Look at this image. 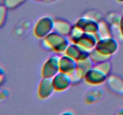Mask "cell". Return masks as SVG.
<instances>
[{
    "instance_id": "cell-21",
    "label": "cell",
    "mask_w": 123,
    "mask_h": 115,
    "mask_svg": "<svg viewBox=\"0 0 123 115\" xmlns=\"http://www.w3.org/2000/svg\"><path fill=\"white\" fill-rule=\"evenodd\" d=\"M84 15L88 17L91 18V19H94V20H96L97 22H99L100 20H102V14L96 11H89V12H86L85 14Z\"/></svg>"
},
{
    "instance_id": "cell-24",
    "label": "cell",
    "mask_w": 123,
    "mask_h": 115,
    "mask_svg": "<svg viewBox=\"0 0 123 115\" xmlns=\"http://www.w3.org/2000/svg\"><path fill=\"white\" fill-rule=\"evenodd\" d=\"M33 1H37V2H40V1H44V0H33Z\"/></svg>"
},
{
    "instance_id": "cell-15",
    "label": "cell",
    "mask_w": 123,
    "mask_h": 115,
    "mask_svg": "<svg viewBox=\"0 0 123 115\" xmlns=\"http://www.w3.org/2000/svg\"><path fill=\"white\" fill-rule=\"evenodd\" d=\"M96 35L98 39L112 37L111 28L105 19H102L98 22V29Z\"/></svg>"
},
{
    "instance_id": "cell-16",
    "label": "cell",
    "mask_w": 123,
    "mask_h": 115,
    "mask_svg": "<svg viewBox=\"0 0 123 115\" xmlns=\"http://www.w3.org/2000/svg\"><path fill=\"white\" fill-rule=\"evenodd\" d=\"M122 15L117 12H110L105 16V21L110 26L111 29H118L121 22Z\"/></svg>"
},
{
    "instance_id": "cell-10",
    "label": "cell",
    "mask_w": 123,
    "mask_h": 115,
    "mask_svg": "<svg viewBox=\"0 0 123 115\" xmlns=\"http://www.w3.org/2000/svg\"><path fill=\"white\" fill-rule=\"evenodd\" d=\"M75 25L81 28L85 32L96 34L98 29V22L83 15L77 20Z\"/></svg>"
},
{
    "instance_id": "cell-11",
    "label": "cell",
    "mask_w": 123,
    "mask_h": 115,
    "mask_svg": "<svg viewBox=\"0 0 123 115\" xmlns=\"http://www.w3.org/2000/svg\"><path fill=\"white\" fill-rule=\"evenodd\" d=\"M77 68V61L66 54L60 56V71L71 75L75 72Z\"/></svg>"
},
{
    "instance_id": "cell-13",
    "label": "cell",
    "mask_w": 123,
    "mask_h": 115,
    "mask_svg": "<svg viewBox=\"0 0 123 115\" xmlns=\"http://www.w3.org/2000/svg\"><path fill=\"white\" fill-rule=\"evenodd\" d=\"M106 84L111 92L118 95H123V81L118 76L109 75Z\"/></svg>"
},
{
    "instance_id": "cell-5",
    "label": "cell",
    "mask_w": 123,
    "mask_h": 115,
    "mask_svg": "<svg viewBox=\"0 0 123 115\" xmlns=\"http://www.w3.org/2000/svg\"><path fill=\"white\" fill-rule=\"evenodd\" d=\"M108 76V74L94 65L93 67L85 74L84 80L88 85L92 86H98L105 83Z\"/></svg>"
},
{
    "instance_id": "cell-20",
    "label": "cell",
    "mask_w": 123,
    "mask_h": 115,
    "mask_svg": "<svg viewBox=\"0 0 123 115\" xmlns=\"http://www.w3.org/2000/svg\"><path fill=\"white\" fill-rule=\"evenodd\" d=\"M8 9L2 4H0V28L4 26L7 20Z\"/></svg>"
},
{
    "instance_id": "cell-3",
    "label": "cell",
    "mask_w": 123,
    "mask_h": 115,
    "mask_svg": "<svg viewBox=\"0 0 123 115\" xmlns=\"http://www.w3.org/2000/svg\"><path fill=\"white\" fill-rule=\"evenodd\" d=\"M60 56L61 55L54 53L46 59L41 69V75L42 77L53 78L60 71Z\"/></svg>"
},
{
    "instance_id": "cell-19",
    "label": "cell",
    "mask_w": 123,
    "mask_h": 115,
    "mask_svg": "<svg viewBox=\"0 0 123 115\" xmlns=\"http://www.w3.org/2000/svg\"><path fill=\"white\" fill-rule=\"evenodd\" d=\"M26 1V0H2V4L8 10L18 8Z\"/></svg>"
},
{
    "instance_id": "cell-18",
    "label": "cell",
    "mask_w": 123,
    "mask_h": 115,
    "mask_svg": "<svg viewBox=\"0 0 123 115\" xmlns=\"http://www.w3.org/2000/svg\"><path fill=\"white\" fill-rule=\"evenodd\" d=\"M89 58L91 59L92 62H93L94 65L101 63V62H105V61H108V60L110 59L108 58L105 56L104 55H102L100 53L98 52L95 49L89 53Z\"/></svg>"
},
{
    "instance_id": "cell-23",
    "label": "cell",
    "mask_w": 123,
    "mask_h": 115,
    "mask_svg": "<svg viewBox=\"0 0 123 115\" xmlns=\"http://www.w3.org/2000/svg\"><path fill=\"white\" fill-rule=\"evenodd\" d=\"M118 29H119V31H120V35H121V37L123 38V16H122V18H121V22H120Z\"/></svg>"
},
{
    "instance_id": "cell-25",
    "label": "cell",
    "mask_w": 123,
    "mask_h": 115,
    "mask_svg": "<svg viewBox=\"0 0 123 115\" xmlns=\"http://www.w3.org/2000/svg\"><path fill=\"white\" fill-rule=\"evenodd\" d=\"M117 1H118L119 2H123V0H117Z\"/></svg>"
},
{
    "instance_id": "cell-2",
    "label": "cell",
    "mask_w": 123,
    "mask_h": 115,
    "mask_svg": "<svg viewBox=\"0 0 123 115\" xmlns=\"http://www.w3.org/2000/svg\"><path fill=\"white\" fill-rule=\"evenodd\" d=\"M55 19L50 16H44L38 19L33 27V34L38 39H42L54 30Z\"/></svg>"
},
{
    "instance_id": "cell-9",
    "label": "cell",
    "mask_w": 123,
    "mask_h": 115,
    "mask_svg": "<svg viewBox=\"0 0 123 115\" xmlns=\"http://www.w3.org/2000/svg\"><path fill=\"white\" fill-rule=\"evenodd\" d=\"M98 40V38L96 34L85 32L76 44L79 46L82 49L90 53L96 48Z\"/></svg>"
},
{
    "instance_id": "cell-6",
    "label": "cell",
    "mask_w": 123,
    "mask_h": 115,
    "mask_svg": "<svg viewBox=\"0 0 123 115\" xmlns=\"http://www.w3.org/2000/svg\"><path fill=\"white\" fill-rule=\"evenodd\" d=\"M94 63L89 57L77 61V68L75 72L70 75L72 85H76L84 80L88 71L93 67Z\"/></svg>"
},
{
    "instance_id": "cell-8",
    "label": "cell",
    "mask_w": 123,
    "mask_h": 115,
    "mask_svg": "<svg viewBox=\"0 0 123 115\" xmlns=\"http://www.w3.org/2000/svg\"><path fill=\"white\" fill-rule=\"evenodd\" d=\"M52 79L55 92L66 91L72 85L70 75L62 72L60 71Z\"/></svg>"
},
{
    "instance_id": "cell-1",
    "label": "cell",
    "mask_w": 123,
    "mask_h": 115,
    "mask_svg": "<svg viewBox=\"0 0 123 115\" xmlns=\"http://www.w3.org/2000/svg\"><path fill=\"white\" fill-rule=\"evenodd\" d=\"M71 42L68 37L53 31L41 39V46L44 49L52 51L55 53L62 55L66 52Z\"/></svg>"
},
{
    "instance_id": "cell-26",
    "label": "cell",
    "mask_w": 123,
    "mask_h": 115,
    "mask_svg": "<svg viewBox=\"0 0 123 115\" xmlns=\"http://www.w3.org/2000/svg\"><path fill=\"white\" fill-rule=\"evenodd\" d=\"M1 69H2V68H1V67H0V70H1Z\"/></svg>"
},
{
    "instance_id": "cell-7",
    "label": "cell",
    "mask_w": 123,
    "mask_h": 115,
    "mask_svg": "<svg viewBox=\"0 0 123 115\" xmlns=\"http://www.w3.org/2000/svg\"><path fill=\"white\" fill-rule=\"evenodd\" d=\"M55 92L52 78L42 77L37 88V95L42 100L50 98Z\"/></svg>"
},
{
    "instance_id": "cell-12",
    "label": "cell",
    "mask_w": 123,
    "mask_h": 115,
    "mask_svg": "<svg viewBox=\"0 0 123 115\" xmlns=\"http://www.w3.org/2000/svg\"><path fill=\"white\" fill-rule=\"evenodd\" d=\"M64 54L68 55L76 61L89 57V52L82 49L76 43H70Z\"/></svg>"
},
{
    "instance_id": "cell-14",
    "label": "cell",
    "mask_w": 123,
    "mask_h": 115,
    "mask_svg": "<svg viewBox=\"0 0 123 115\" xmlns=\"http://www.w3.org/2000/svg\"><path fill=\"white\" fill-rule=\"evenodd\" d=\"M73 25L67 20L62 19H56L54 20V31L62 35L68 37Z\"/></svg>"
},
{
    "instance_id": "cell-22",
    "label": "cell",
    "mask_w": 123,
    "mask_h": 115,
    "mask_svg": "<svg viewBox=\"0 0 123 115\" xmlns=\"http://www.w3.org/2000/svg\"><path fill=\"white\" fill-rule=\"evenodd\" d=\"M5 80V74L3 69L0 70V86L4 83Z\"/></svg>"
},
{
    "instance_id": "cell-4",
    "label": "cell",
    "mask_w": 123,
    "mask_h": 115,
    "mask_svg": "<svg viewBox=\"0 0 123 115\" xmlns=\"http://www.w3.org/2000/svg\"><path fill=\"white\" fill-rule=\"evenodd\" d=\"M118 42L113 37L98 39L95 49L106 57L111 58L118 51Z\"/></svg>"
},
{
    "instance_id": "cell-17",
    "label": "cell",
    "mask_w": 123,
    "mask_h": 115,
    "mask_svg": "<svg viewBox=\"0 0 123 115\" xmlns=\"http://www.w3.org/2000/svg\"><path fill=\"white\" fill-rule=\"evenodd\" d=\"M84 33H85V32L83 31L81 28L74 24V25H73L72 29H71L68 38L71 43H76L80 40V38L82 37Z\"/></svg>"
}]
</instances>
